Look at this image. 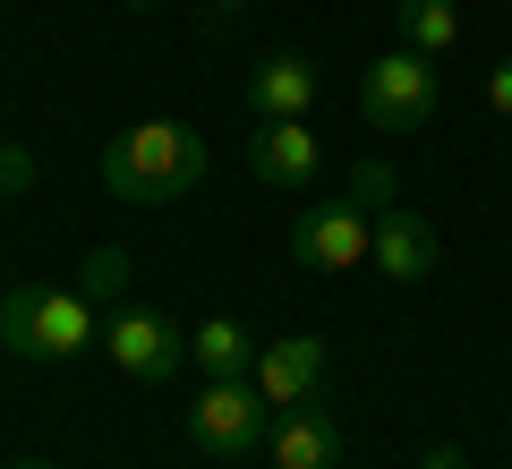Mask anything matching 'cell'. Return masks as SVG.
I'll list each match as a JSON object with an SVG mask.
<instances>
[{
	"label": "cell",
	"mask_w": 512,
	"mask_h": 469,
	"mask_svg": "<svg viewBox=\"0 0 512 469\" xmlns=\"http://www.w3.org/2000/svg\"><path fill=\"white\" fill-rule=\"evenodd\" d=\"M205 180V137L188 120H137L103 145V188L120 205H171Z\"/></svg>",
	"instance_id": "cell-1"
},
{
	"label": "cell",
	"mask_w": 512,
	"mask_h": 469,
	"mask_svg": "<svg viewBox=\"0 0 512 469\" xmlns=\"http://www.w3.org/2000/svg\"><path fill=\"white\" fill-rule=\"evenodd\" d=\"M86 342H103V307L86 290L60 282H18L0 299V350L9 359H77Z\"/></svg>",
	"instance_id": "cell-2"
},
{
	"label": "cell",
	"mask_w": 512,
	"mask_h": 469,
	"mask_svg": "<svg viewBox=\"0 0 512 469\" xmlns=\"http://www.w3.org/2000/svg\"><path fill=\"white\" fill-rule=\"evenodd\" d=\"M436 103H444V77H436V60H427V52H384V60H367V77H359V120L376 128V137H410V128H427V120H436Z\"/></svg>",
	"instance_id": "cell-3"
},
{
	"label": "cell",
	"mask_w": 512,
	"mask_h": 469,
	"mask_svg": "<svg viewBox=\"0 0 512 469\" xmlns=\"http://www.w3.org/2000/svg\"><path fill=\"white\" fill-rule=\"evenodd\" d=\"M274 435V401L256 393V376H214L197 401H188V444L205 452V461H239V452H256Z\"/></svg>",
	"instance_id": "cell-4"
},
{
	"label": "cell",
	"mask_w": 512,
	"mask_h": 469,
	"mask_svg": "<svg viewBox=\"0 0 512 469\" xmlns=\"http://www.w3.org/2000/svg\"><path fill=\"white\" fill-rule=\"evenodd\" d=\"M291 256L308 273H359L367 256H376V222H367L359 197H333V205H308L291 231Z\"/></svg>",
	"instance_id": "cell-5"
},
{
	"label": "cell",
	"mask_w": 512,
	"mask_h": 469,
	"mask_svg": "<svg viewBox=\"0 0 512 469\" xmlns=\"http://www.w3.org/2000/svg\"><path fill=\"white\" fill-rule=\"evenodd\" d=\"M103 350H111V367H120V376H137V384H163V376H180V359H188V333L171 325L163 307H111Z\"/></svg>",
	"instance_id": "cell-6"
},
{
	"label": "cell",
	"mask_w": 512,
	"mask_h": 469,
	"mask_svg": "<svg viewBox=\"0 0 512 469\" xmlns=\"http://www.w3.org/2000/svg\"><path fill=\"white\" fill-rule=\"evenodd\" d=\"M248 376H256V393L274 401V410H299V401L325 393V342H316V333H282V342L256 350Z\"/></svg>",
	"instance_id": "cell-7"
},
{
	"label": "cell",
	"mask_w": 512,
	"mask_h": 469,
	"mask_svg": "<svg viewBox=\"0 0 512 469\" xmlns=\"http://www.w3.org/2000/svg\"><path fill=\"white\" fill-rule=\"evenodd\" d=\"M316 163H325V145H316V128L308 120H256V137H248V171L265 188H308L316 180Z\"/></svg>",
	"instance_id": "cell-8"
},
{
	"label": "cell",
	"mask_w": 512,
	"mask_h": 469,
	"mask_svg": "<svg viewBox=\"0 0 512 469\" xmlns=\"http://www.w3.org/2000/svg\"><path fill=\"white\" fill-rule=\"evenodd\" d=\"M274 469H342L350 461V435L333 410H316V401H299V410H274Z\"/></svg>",
	"instance_id": "cell-9"
},
{
	"label": "cell",
	"mask_w": 512,
	"mask_h": 469,
	"mask_svg": "<svg viewBox=\"0 0 512 469\" xmlns=\"http://www.w3.org/2000/svg\"><path fill=\"white\" fill-rule=\"evenodd\" d=\"M316 94H325V69L299 60V52H274L265 69L248 77V111H256V120H308Z\"/></svg>",
	"instance_id": "cell-10"
},
{
	"label": "cell",
	"mask_w": 512,
	"mask_h": 469,
	"mask_svg": "<svg viewBox=\"0 0 512 469\" xmlns=\"http://www.w3.org/2000/svg\"><path fill=\"white\" fill-rule=\"evenodd\" d=\"M367 265H376L384 282H427V273H436V231H427V214L384 205L376 214V256H367Z\"/></svg>",
	"instance_id": "cell-11"
},
{
	"label": "cell",
	"mask_w": 512,
	"mask_h": 469,
	"mask_svg": "<svg viewBox=\"0 0 512 469\" xmlns=\"http://www.w3.org/2000/svg\"><path fill=\"white\" fill-rule=\"evenodd\" d=\"M393 26H402V52H427V60H444L461 43V9L453 0H393Z\"/></svg>",
	"instance_id": "cell-12"
},
{
	"label": "cell",
	"mask_w": 512,
	"mask_h": 469,
	"mask_svg": "<svg viewBox=\"0 0 512 469\" xmlns=\"http://www.w3.org/2000/svg\"><path fill=\"white\" fill-rule=\"evenodd\" d=\"M188 359L205 367V384H214V376H248V367H256V342L231 325V316H214V325L188 333Z\"/></svg>",
	"instance_id": "cell-13"
},
{
	"label": "cell",
	"mask_w": 512,
	"mask_h": 469,
	"mask_svg": "<svg viewBox=\"0 0 512 469\" xmlns=\"http://www.w3.org/2000/svg\"><path fill=\"white\" fill-rule=\"evenodd\" d=\"M77 290H86L94 307H120L128 299V248H94L86 265H77Z\"/></svg>",
	"instance_id": "cell-14"
},
{
	"label": "cell",
	"mask_w": 512,
	"mask_h": 469,
	"mask_svg": "<svg viewBox=\"0 0 512 469\" xmlns=\"http://www.w3.org/2000/svg\"><path fill=\"white\" fill-rule=\"evenodd\" d=\"M26 188H35V154L18 137H0V197H26Z\"/></svg>",
	"instance_id": "cell-15"
},
{
	"label": "cell",
	"mask_w": 512,
	"mask_h": 469,
	"mask_svg": "<svg viewBox=\"0 0 512 469\" xmlns=\"http://www.w3.org/2000/svg\"><path fill=\"white\" fill-rule=\"evenodd\" d=\"M350 197L384 214V205H393V171H384V163H359V171H350Z\"/></svg>",
	"instance_id": "cell-16"
},
{
	"label": "cell",
	"mask_w": 512,
	"mask_h": 469,
	"mask_svg": "<svg viewBox=\"0 0 512 469\" xmlns=\"http://www.w3.org/2000/svg\"><path fill=\"white\" fill-rule=\"evenodd\" d=\"M487 111H495V120H512V60H495V69H487Z\"/></svg>",
	"instance_id": "cell-17"
},
{
	"label": "cell",
	"mask_w": 512,
	"mask_h": 469,
	"mask_svg": "<svg viewBox=\"0 0 512 469\" xmlns=\"http://www.w3.org/2000/svg\"><path fill=\"white\" fill-rule=\"evenodd\" d=\"M419 469H470V461H461V444H427V452H419Z\"/></svg>",
	"instance_id": "cell-18"
},
{
	"label": "cell",
	"mask_w": 512,
	"mask_h": 469,
	"mask_svg": "<svg viewBox=\"0 0 512 469\" xmlns=\"http://www.w3.org/2000/svg\"><path fill=\"white\" fill-rule=\"evenodd\" d=\"M239 9H248V0H214V18H239Z\"/></svg>",
	"instance_id": "cell-19"
},
{
	"label": "cell",
	"mask_w": 512,
	"mask_h": 469,
	"mask_svg": "<svg viewBox=\"0 0 512 469\" xmlns=\"http://www.w3.org/2000/svg\"><path fill=\"white\" fill-rule=\"evenodd\" d=\"M9 469H60V461H9Z\"/></svg>",
	"instance_id": "cell-20"
},
{
	"label": "cell",
	"mask_w": 512,
	"mask_h": 469,
	"mask_svg": "<svg viewBox=\"0 0 512 469\" xmlns=\"http://www.w3.org/2000/svg\"><path fill=\"white\" fill-rule=\"evenodd\" d=\"M120 9H154V0H120Z\"/></svg>",
	"instance_id": "cell-21"
},
{
	"label": "cell",
	"mask_w": 512,
	"mask_h": 469,
	"mask_svg": "<svg viewBox=\"0 0 512 469\" xmlns=\"http://www.w3.org/2000/svg\"><path fill=\"white\" fill-rule=\"evenodd\" d=\"M0 137H9V120H0Z\"/></svg>",
	"instance_id": "cell-22"
}]
</instances>
